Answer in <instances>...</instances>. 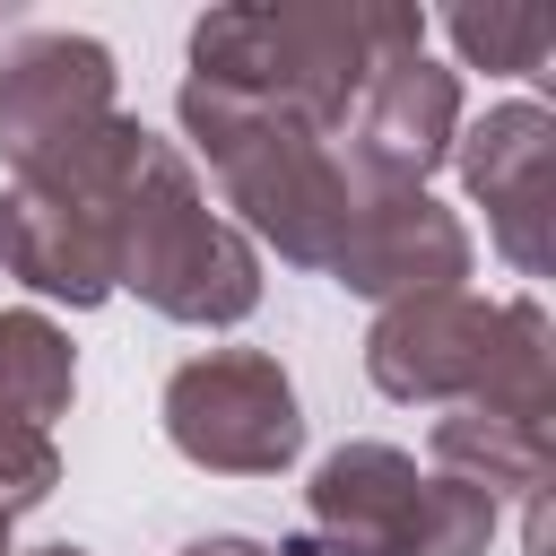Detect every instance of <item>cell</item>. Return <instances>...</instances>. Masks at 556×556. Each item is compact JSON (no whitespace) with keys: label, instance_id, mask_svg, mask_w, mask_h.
Returning <instances> with one entry per match:
<instances>
[{"label":"cell","instance_id":"cell-1","mask_svg":"<svg viewBox=\"0 0 556 556\" xmlns=\"http://www.w3.org/2000/svg\"><path fill=\"white\" fill-rule=\"evenodd\" d=\"M330 556H469L495 521L478 486H426L400 452H339L313 486Z\"/></svg>","mask_w":556,"mask_h":556},{"label":"cell","instance_id":"cell-2","mask_svg":"<svg viewBox=\"0 0 556 556\" xmlns=\"http://www.w3.org/2000/svg\"><path fill=\"white\" fill-rule=\"evenodd\" d=\"M174 443L191 460H226V469H278L295 452V400L278 382V365L261 356H208L174 374Z\"/></svg>","mask_w":556,"mask_h":556},{"label":"cell","instance_id":"cell-3","mask_svg":"<svg viewBox=\"0 0 556 556\" xmlns=\"http://www.w3.org/2000/svg\"><path fill=\"white\" fill-rule=\"evenodd\" d=\"M104 130V52L43 35L17 43V61L0 70V139L17 165H35L52 139H96Z\"/></svg>","mask_w":556,"mask_h":556},{"label":"cell","instance_id":"cell-4","mask_svg":"<svg viewBox=\"0 0 556 556\" xmlns=\"http://www.w3.org/2000/svg\"><path fill=\"white\" fill-rule=\"evenodd\" d=\"M443 130H452V78L434 61H417V35L374 61V113H365V156L382 174H426L443 156Z\"/></svg>","mask_w":556,"mask_h":556},{"label":"cell","instance_id":"cell-5","mask_svg":"<svg viewBox=\"0 0 556 556\" xmlns=\"http://www.w3.org/2000/svg\"><path fill=\"white\" fill-rule=\"evenodd\" d=\"M469 182H478V200L504 217V243H513L521 261H539V252H530V217H539V200H547V113L513 104V113H495L486 130H469Z\"/></svg>","mask_w":556,"mask_h":556},{"label":"cell","instance_id":"cell-6","mask_svg":"<svg viewBox=\"0 0 556 556\" xmlns=\"http://www.w3.org/2000/svg\"><path fill=\"white\" fill-rule=\"evenodd\" d=\"M70 400V348L35 321V313H9L0 321V417H52Z\"/></svg>","mask_w":556,"mask_h":556},{"label":"cell","instance_id":"cell-7","mask_svg":"<svg viewBox=\"0 0 556 556\" xmlns=\"http://www.w3.org/2000/svg\"><path fill=\"white\" fill-rule=\"evenodd\" d=\"M452 35H460L469 61H513V70H539V52H547V17L539 9H521V17H452Z\"/></svg>","mask_w":556,"mask_h":556}]
</instances>
